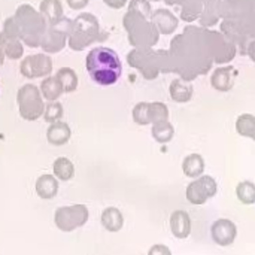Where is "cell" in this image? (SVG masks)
Listing matches in <instances>:
<instances>
[{
  "instance_id": "obj_1",
  "label": "cell",
  "mask_w": 255,
  "mask_h": 255,
  "mask_svg": "<svg viewBox=\"0 0 255 255\" xmlns=\"http://www.w3.org/2000/svg\"><path fill=\"white\" fill-rule=\"evenodd\" d=\"M167 52L170 72L178 73L187 81L206 73L212 67V63H215L209 30L203 27H187L182 34L172 40Z\"/></svg>"
},
{
  "instance_id": "obj_2",
  "label": "cell",
  "mask_w": 255,
  "mask_h": 255,
  "mask_svg": "<svg viewBox=\"0 0 255 255\" xmlns=\"http://www.w3.org/2000/svg\"><path fill=\"white\" fill-rule=\"evenodd\" d=\"M85 66L90 78L103 87L117 84L123 73V64L118 54L106 46L93 48L87 54Z\"/></svg>"
},
{
  "instance_id": "obj_3",
  "label": "cell",
  "mask_w": 255,
  "mask_h": 255,
  "mask_svg": "<svg viewBox=\"0 0 255 255\" xmlns=\"http://www.w3.org/2000/svg\"><path fill=\"white\" fill-rule=\"evenodd\" d=\"M108 37L109 34L102 30L97 16L90 12H84L72 21L67 45L72 51H84L94 42H103Z\"/></svg>"
},
{
  "instance_id": "obj_4",
  "label": "cell",
  "mask_w": 255,
  "mask_h": 255,
  "mask_svg": "<svg viewBox=\"0 0 255 255\" xmlns=\"http://www.w3.org/2000/svg\"><path fill=\"white\" fill-rule=\"evenodd\" d=\"M127 63L139 70L145 79H155L160 73H170V58L167 51L134 48L127 54Z\"/></svg>"
},
{
  "instance_id": "obj_5",
  "label": "cell",
  "mask_w": 255,
  "mask_h": 255,
  "mask_svg": "<svg viewBox=\"0 0 255 255\" xmlns=\"http://www.w3.org/2000/svg\"><path fill=\"white\" fill-rule=\"evenodd\" d=\"M13 18L18 25L19 40L30 48H37L40 45L42 34L48 27L45 16L33 6L25 3L16 7Z\"/></svg>"
},
{
  "instance_id": "obj_6",
  "label": "cell",
  "mask_w": 255,
  "mask_h": 255,
  "mask_svg": "<svg viewBox=\"0 0 255 255\" xmlns=\"http://www.w3.org/2000/svg\"><path fill=\"white\" fill-rule=\"evenodd\" d=\"M123 25L127 30L130 45L134 48H152L160 39L155 24L133 9H128L124 15Z\"/></svg>"
},
{
  "instance_id": "obj_7",
  "label": "cell",
  "mask_w": 255,
  "mask_h": 255,
  "mask_svg": "<svg viewBox=\"0 0 255 255\" xmlns=\"http://www.w3.org/2000/svg\"><path fill=\"white\" fill-rule=\"evenodd\" d=\"M18 109L21 118L25 121H36L43 115L45 103L40 90L33 84H25L18 90L16 94Z\"/></svg>"
},
{
  "instance_id": "obj_8",
  "label": "cell",
  "mask_w": 255,
  "mask_h": 255,
  "mask_svg": "<svg viewBox=\"0 0 255 255\" xmlns=\"http://www.w3.org/2000/svg\"><path fill=\"white\" fill-rule=\"evenodd\" d=\"M72 27V19L66 18L64 15L49 27H46L45 33L42 34L40 39V48L46 54H57L63 51L67 45V37L69 31Z\"/></svg>"
},
{
  "instance_id": "obj_9",
  "label": "cell",
  "mask_w": 255,
  "mask_h": 255,
  "mask_svg": "<svg viewBox=\"0 0 255 255\" xmlns=\"http://www.w3.org/2000/svg\"><path fill=\"white\" fill-rule=\"evenodd\" d=\"M90 218L88 208L85 205H72L58 208L54 214V223L63 233H70L79 227H84Z\"/></svg>"
},
{
  "instance_id": "obj_10",
  "label": "cell",
  "mask_w": 255,
  "mask_h": 255,
  "mask_svg": "<svg viewBox=\"0 0 255 255\" xmlns=\"http://www.w3.org/2000/svg\"><path fill=\"white\" fill-rule=\"evenodd\" d=\"M217 191H218L217 181L209 175H202V176L196 178L187 187L185 196L191 205L200 206V205H205L209 199L215 197Z\"/></svg>"
},
{
  "instance_id": "obj_11",
  "label": "cell",
  "mask_w": 255,
  "mask_h": 255,
  "mask_svg": "<svg viewBox=\"0 0 255 255\" xmlns=\"http://www.w3.org/2000/svg\"><path fill=\"white\" fill-rule=\"evenodd\" d=\"M19 72L27 79L49 76L52 73V60L46 52L27 55L19 63Z\"/></svg>"
},
{
  "instance_id": "obj_12",
  "label": "cell",
  "mask_w": 255,
  "mask_h": 255,
  "mask_svg": "<svg viewBox=\"0 0 255 255\" xmlns=\"http://www.w3.org/2000/svg\"><path fill=\"white\" fill-rule=\"evenodd\" d=\"M212 241L220 247H230L238 238V227L230 220H217L211 227Z\"/></svg>"
},
{
  "instance_id": "obj_13",
  "label": "cell",
  "mask_w": 255,
  "mask_h": 255,
  "mask_svg": "<svg viewBox=\"0 0 255 255\" xmlns=\"http://www.w3.org/2000/svg\"><path fill=\"white\" fill-rule=\"evenodd\" d=\"M151 21L155 24L160 34H172L178 28V24H179L175 13L166 7H160V9L154 10L151 15Z\"/></svg>"
},
{
  "instance_id": "obj_14",
  "label": "cell",
  "mask_w": 255,
  "mask_h": 255,
  "mask_svg": "<svg viewBox=\"0 0 255 255\" xmlns=\"http://www.w3.org/2000/svg\"><path fill=\"white\" fill-rule=\"evenodd\" d=\"M211 85L214 90L226 93L230 91L235 85V69L233 66H221L215 69L211 76Z\"/></svg>"
},
{
  "instance_id": "obj_15",
  "label": "cell",
  "mask_w": 255,
  "mask_h": 255,
  "mask_svg": "<svg viewBox=\"0 0 255 255\" xmlns=\"http://www.w3.org/2000/svg\"><path fill=\"white\" fill-rule=\"evenodd\" d=\"M170 232L176 239H187L191 233V218L188 212L179 209L170 215Z\"/></svg>"
},
{
  "instance_id": "obj_16",
  "label": "cell",
  "mask_w": 255,
  "mask_h": 255,
  "mask_svg": "<svg viewBox=\"0 0 255 255\" xmlns=\"http://www.w3.org/2000/svg\"><path fill=\"white\" fill-rule=\"evenodd\" d=\"M72 137V130L69 127V124L60 121L51 123L48 130H46V139L51 145L54 146H63L66 145Z\"/></svg>"
},
{
  "instance_id": "obj_17",
  "label": "cell",
  "mask_w": 255,
  "mask_h": 255,
  "mask_svg": "<svg viewBox=\"0 0 255 255\" xmlns=\"http://www.w3.org/2000/svg\"><path fill=\"white\" fill-rule=\"evenodd\" d=\"M36 194L43 200H51L58 193V179L54 175H40L34 184Z\"/></svg>"
},
{
  "instance_id": "obj_18",
  "label": "cell",
  "mask_w": 255,
  "mask_h": 255,
  "mask_svg": "<svg viewBox=\"0 0 255 255\" xmlns=\"http://www.w3.org/2000/svg\"><path fill=\"white\" fill-rule=\"evenodd\" d=\"M169 93H170V97H172L173 102H176V103H187L193 97V85L187 79L176 78V79H173L170 82Z\"/></svg>"
},
{
  "instance_id": "obj_19",
  "label": "cell",
  "mask_w": 255,
  "mask_h": 255,
  "mask_svg": "<svg viewBox=\"0 0 255 255\" xmlns=\"http://www.w3.org/2000/svg\"><path fill=\"white\" fill-rule=\"evenodd\" d=\"M0 48L4 52V57L10 60H19L24 55V43L16 37L7 36L4 31L0 33Z\"/></svg>"
},
{
  "instance_id": "obj_20",
  "label": "cell",
  "mask_w": 255,
  "mask_h": 255,
  "mask_svg": "<svg viewBox=\"0 0 255 255\" xmlns=\"http://www.w3.org/2000/svg\"><path fill=\"white\" fill-rule=\"evenodd\" d=\"M100 221L109 233H118L124 227V217L117 208H106L102 212Z\"/></svg>"
},
{
  "instance_id": "obj_21",
  "label": "cell",
  "mask_w": 255,
  "mask_h": 255,
  "mask_svg": "<svg viewBox=\"0 0 255 255\" xmlns=\"http://www.w3.org/2000/svg\"><path fill=\"white\" fill-rule=\"evenodd\" d=\"M40 93H42V97L48 102H54V100H58L61 97V94L64 93L63 90V85L61 82L58 81L57 76H45V79L42 81L40 84Z\"/></svg>"
},
{
  "instance_id": "obj_22",
  "label": "cell",
  "mask_w": 255,
  "mask_h": 255,
  "mask_svg": "<svg viewBox=\"0 0 255 255\" xmlns=\"http://www.w3.org/2000/svg\"><path fill=\"white\" fill-rule=\"evenodd\" d=\"M182 172L188 178H199L205 172V160L200 154H190L182 161Z\"/></svg>"
},
{
  "instance_id": "obj_23",
  "label": "cell",
  "mask_w": 255,
  "mask_h": 255,
  "mask_svg": "<svg viewBox=\"0 0 255 255\" xmlns=\"http://www.w3.org/2000/svg\"><path fill=\"white\" fill-rule=\"evenodd\" d=\"M39 12L45 16V19L49 25L57 22L64 15L63 4L60 0H42L39 4Z\"/></svg>"
},
{
  "instance_id": "obj_24",
  "label": "cell",
  "mask_w": 255,
  "mask_h": 255,
  "mask_svg": "<svg viewBox=\"0 0 255 255\" xmlns=\"http://www.w3.org/2000/svg\"><path fill=\"white\" fill-rule=\"evenodd\" d=\"M52 172H54V176L58 181L67 182V181H70L75 176V166H73V163L67 157H58L54 161Z\"/></svg>"
},
{
  "instance_id": "obj_25",
  "label": "cell",
  "mask_w": 255,
  "mask_h": 255,
  "mask_svg": "<svg viewBox=\"0 0 255 255\" xmlns=\"http://www.w3.org/2000/svg\"><path fill=\"white\" fill-rule=\"evenodd\" d=\"M151 133H152V137L155 139V142H158V143H169L173 139V136H175V128L169 123V120H166V121L154 123L152 128H151Z\"/></svg>"
},
{
  "instance_id": "obj_26",
  "label": "cell",
  "mask_w": 255,
  "mask_h": 255,
  "mask_svg": "<svg viewBox=\"0 0 255 255\" xmlns=\"http://www.w3.org/2000/svg\"><path fill=\"white\" fill-rule=\"evenodd\" d=\"M236 131L242 137H250L255 142V117L251 114H242L236 120Z\"/></svg>"
},
{
  "instance_id": "obj_27",
  "label": "cell",
  "mask_w": 255,
  "mask_h": 255,
  "mask_svg": "<svg viewBox=\"0 0 255 255\" xmlns=\"http://www.w3.org/2000/svg\"><path fill=\"white\" fill-rule=\"evenodd\" d=\"M58 81L63 85L64 93H73L78 88V75L73 69L70 67H60L58 72L55 73Z\"/></svg>"
},
{
  "instance_id": "obj_28",
  "label": "cell",
  "mask_w": 255,
  "mask_h": 255,
  "mask_svg": "<svg viewBox=\"0 0 255 255\" xmlns=\"http://www.w3.org/2000/svg\"><path fill=\"white\" fill-rule=\"evenodd\" d=\"M236 196L241 203L250 206L255 203V184L251 181H242L236 187Z\"/></svg>"
},
{
  "instance_id": "obj_29",
  "label": "cell",
  "mask_w": 255,
  "mask_h": 255,
  "mask_svg": "<svg viewBox=\"0 0 255 255\" xmlns=\"http://www.w3.org/2000/svg\"><path fill=\"white\" fill-rule=\"evenodd\" d=\"M133 121L137 126H148L151 124V118H149V103L148 102H140L133 108L131 112Z\"/></svg>"
},
{
  "instance_id": "obj_30",
  "label": "cell",
  "mask_w": 255,
  "mask_h": 255,
  "mask_svg": "<svg viewBox=\"0 0 255 255\" xmlns=\"http://www.w3.org/2000/svg\"><path fill=\"white\" fill-rule=\"evenodd\" d=\"M63 114H64V109H63V105L57 100L54 102H49L46 106H45V111H43V120L46 123H55V121H60L63 118Z\"/></svg>"
},
{
  "instance_id": "obj_31",
  "label": "cell",
  "mask_w": 255,
  "mask_h": 255,
  "mask_svg": "<svg viewBox=\"0 0 255 255\" xmlns=\"http://www.w3.org/2000/svg\"><path fill=\"white\" fill-rule=\"evenodd\" d=\"M149 118H151V124L169 120V108L161 102H151L149 103Z\"/></svg>"
},
{
  "instance_id": "obj_32",
  "label": "cell",
  "mask_w": 255,
  "mask_h": 255,
  "mask_svg": "<svg viewBox=\"0 0 255 255\" xmlns=\"http://www.w3.org/2000/svg\"><path fill=\"white\" fill-rule=\"evenodd\" d=\"M128 9H133L139 13H142L145 18L151 19L152 15V9H151V3L149 0H131L128 4Z\"/></svg>"
},
{
  "instance_id": "obj_33",
  "label": "cell",
  "mask_w": 255,
  "mask_h": 255,
  "mask_svg": "<svg viewBox=\"0 0 255 255\" xmlns=\"http://www.w3.org/2000/svg\"><path fill=\"white\" fill-rule=\"evenodd\" d=\"M3 31H4L7 36H10V37H16V39H19L18 25H16V21H15V18H13V16L6 18V21H4V24H3Z\"/></svg>"
},
{
  "instance_id": "obj_34",
  "label": "cell",
  "mask_w": 255,
  "mask_h": 255,
  "mask_svg": "<svg viewBox=\"0 0 255 255\" xmlns=\"http://www.w3.org/2000/svg\"><path fill=\"white\" fill-rule=\"evenodd\" d=\"M66 1H67V4H69L72 9H75V10L84 9V7L90 3V0H66Z\"/></svg>"
},
{
  "instance_id": "obj_35",
  "label": "cell",
  "mask_w": 255,
  "mask_h": 255,
  "mask_svg": "<svg viewBox=\"0 0 255 255\" xmlns=\"http://www.w3.org/2000/svg\"><path fill=\"white\" fill-rule=\"evenodd\" d=\"M103 3L112 9H121L127 4V0H103Z\"/></svg>"
},
{
  "instance_id": "obj_36",
  "label": "cell",
  "mask_w": 255,
  "mask_h": 255,
  "mask_svg": "<svg viewBox=\"0 0 255 255\" xmlns=\"http://www.w3.org/2000/svg\"><path fill=\"white\" fill-rule=\"evenodd\" d=\"M247 54H248V57L251 58V61H254L255 63V40H251V42L248 43V46H247Z\"/></svg>"
},
{
  "instance_id": "obj_37",
  "label": "cell",
  "mask_w": 255,
  "mask_h": 255,
  "mask_svg": "<svg viewBox=\"0 0 255 255\" xmlns=\"http://www.w3.org/2000/svg\"><path fill=\"white\" fill-rule=\"evenodd\" d=\"M157 253H163V254H170V251L167 248H164L163 245H155L149 250V254H157Z\"/></svg>"
},
{
  "instance_id": "obj_38",
  "label": "cell",
  "mask_w": 255,
  "mask_h": 255,
  "mask_svg": "<svg viewBox=\"0 0 255 255\" xmlns=\"http://www.w3.org/2000/svg\"><path fill=\"white\" fill-rule=\"evenodd\" d=\"M4 52H3V49L0 48V66H3V63H4Z\"/></svg>"
}]
</instances>
